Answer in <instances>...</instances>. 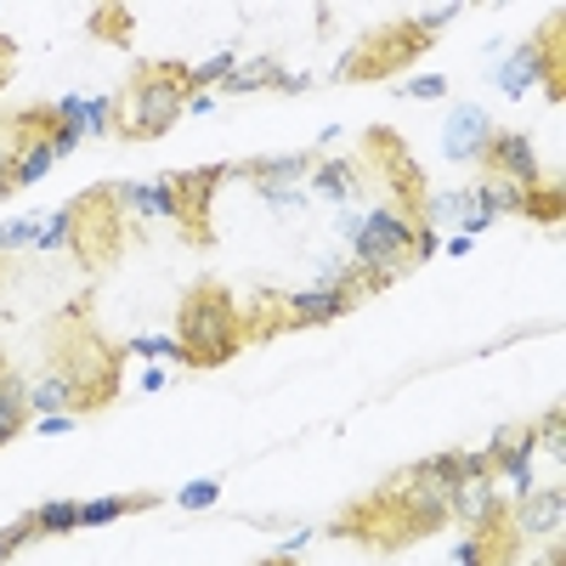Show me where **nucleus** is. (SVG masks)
Listing matches in <instances>:
<instances>
[{
    "mask_svg": "<svg viewBox=\"0 0 566 566\" xmlns=\"http://www.w3.org/2000/svg\"><path fill=\"white\" fill-rule=\"evenodd\" d=\"M45 340H52V368L34 380L29 391V413H103L119 386H125V352L108 346L91 323V301H74L69 312H57L45 323Z\"/></svg>",
    "mask_w": 566,
    "mask_h": 566,
    "instance_id": "1",
    "label": "nucleus"
},
{
    "mask_svg": "<svg viewBox=\"0 0 566 566\" xmlns=\"http://www.w3.org/2000/svg\"><path fill=\"white\" fill-rule=\"evenodd\" d=\"M448 522H453V504L442 493H431L424 482H413L408 470H397L391 482L352 499L335 522H328V538H352L374 555H402L408 544L442 533Z\"/></svg>",
    "mask_w": 566,
    "mask_h": 566,
    "instance_id": "2",
    "label": "nucleus"
},
{
    "mask_svg": "<svg viewBox=\"0 0 566 566\" xmlns=\"http://www.w3.org/2000/svg\"><path fill=\"white\" fill-rule=\"evenodd\" d=\"M244 352V306L232 301L221 277H199L176 306V363L181 368H221Z\"/></svg>",
    "mask_w": 566,
    "mask_h": 566,
    "instance_id": "3",
    "label": "nucleus"
},
{
    "mask_svg": "<svg viewBox=\"0 0 566 566\" xmlns=\"http://www.w3.org/2000/svg\"><path fill=\"white\" fill-rule=\"evenodd\" d=\"M187 103H193V85H187L181 63H136L125 91L114 97L108 130L119 142H159V136L176 130Z\"/></svg>",
    "mask_w": 566,
    "mask_h": 566,
    "instance_id": "4",
    "label": "nucleus"
},
{
    "mask_svg": "<svg viewBox=\"0 0 566 566\" xmlns=\"http://www.w3.org/2000/svg\"><path fill=\"white\" fill-rule=\"evenodd\" d=\"M40 250H74V261L85 272H103L125 250V205L114 193V181L69 199L52 221L40 227Z\"/></svg>",
    "mask_w": 566,
    "mask_h": 566,
    "instance_id": "5",
    "label": "nucleus"
},
{
    "mask_svg": "<svg viewBox=\"0 0 566 566\" xmlns=\"http://www.w3.org/2000/svg\"><path fill=\"white\" fill-rule=\"evenodd\" d=\"M431 40L437 34H424L413 18H397V23H380L374 34H363L352 52L340 57V85H357V80H386V74H397V69H408L413 57H424L431 52Z\"/></svg>",
    "mask_w": 566,
    "mask_h": 566,
    "instance_id": "6",
    "label": "nucleus"
},
{
    "mask_svg": "<svg viewBox=\"0 0 566 566\" xmlns=\"http://www.w3.org/2000/svg\"><path fill=\"white\" fill-rule=\"evenodd\" d=\"M357 170L386 181L391 210H402L408 221H424V176H419V165H413V154L402 148L397 130H368V136H363V154H357Z\"/></svg>",
    "mask_w": 566,
    "mask_h": 566,
    "instance_id": "7",
    "label": "nucleus"
},
{
    "mask_svg": "<svg viewBox=\"0 0 566 566\" xmlns=\"http://www.w3.org/2000/svg\"><path fill=\"white\" fill-rule=\"evenodd\" d=\"M522 555V527H515V510L510 499H488L482 515L464 522V538H459V566H515Z\"/></svg>",
    "mask_w": 566,
    "mask_h": 566,
    "instance_id": "8",
    "label": "nucleus"
},
{
    "mask_svg": "<svg viewBox=\"0 0 566 566\" xmlns=\"http://www.w3.org/2000/svg\"><path fill=\"white\" fill-rule=\"evenodd\" d=\"M493 80H499V91H510V97H522L533 80H544L549 103H560V18H549Z\"/></svg>",
    "mask_w": 566,
    "mask_h": 566,
    "instance_id": "9",
    "label": "nucleus"
},
{
    "mask_svg": "<svg viewBox=\"0 0 566 566\" xmlns=\"http://www.w3.org/2000/svg\"><path fill=\"white\" fill-rule=\"evenodd\" d=\"M476 165H482L493 181L522 187V193L544 187V165H538V148H533V136H527V130H488Z\"/></svg>",
    "mask_w": 566,
    "mask_h": 566,
    "instance_id": "10",
    "label": "nucleus"
},
{
    "mask_svg": "<svg viewBox=\"0 0 566 566\" xmlns=\"http://www.w3.org/2000/svg\"><path fill=\"white\" fill-rule=\"evenodd\" d=\"M352 306H357V295L346 290V277L328 272V283H317V290H306V295H277V323H283V335H301V328L346 317Z\"/></svg>",
    "mask_w": 566,
    "mask_h": 566,
    "instance_id": "11",
    "label": "nucleus"
},
{
    "mask_svg": "<svg viewBox=\"0 0 566 566\" xmlns=\"http://www.w3.org/2000/svg\"><path fill=\"white\" fill-rule=\"evenodd\" d=\"M515 510V527H522V538H560V522H566V488L549 482L544 493H522V504H510Z\"/></svg>",
    "mask_w": 566,
    "mask_h": 566,
    "instance_id": "12",
    "label": "nucleus"
},
{
    "mask_svg": "<svg viewBox=\"0 0 566 566\" xmlns=\"http://www.w3.org/2000/svg\"><path fill=\"white\" fill-rule=\"evenodd\" d=\"M23 424H29V386L7 368V357H0V448L18 442Z\"/></svg>",
    "mask_w": 566,
    "mask_h": 566,
    "instance_id": "13",
    "label": "nucleus"
},
{
    "mask_svg": "<svg viewBox=\"0 0 566 566\" xmlns=\"http://www.w3.org/2000/svg\"><path fill=\"white\" fill-rule=\"evenodd\" d=\"M488 130H493V125H488V114H482V108H459V114H453V125H448V159L476 165Z\"/></svg>",
    "mask_w": 566,
    "mask_h": 566,
    "instance_id": "14",
    "label": "nucleus"
},
{
    "mask_svg": "<svg viewBox=\"0 0 566 566\" xmlns=\"http://www.w3.org/2000/svg\"><path fill=\"white\" fill-rule=\"evenodd\" d=\"M159 493H108V499H91L80 504V527H108L119 515H136V510H154Z\"/></svg>",
    "mask_w": 566,
    "mask_h": 566,
    "instance_id": "15",
    "label": "nucleus"
},
{
    "mask_svg": "<svg viewBox=\"0 0 566 566\" xmlns=\"http://www.w3.org/2000/svg\"><path fill=\"white\" fill-rule=\"evenodd\" d=\"M312 187L323 199H357V187H363V170H357V154L352 159H328V165H317V176H312Z\"/></svg>",
    "mask_w": 566,
    "mask_h": 566,
    "instance_id": "16",
    "label": "nucleus"
},
{
    "mask_svg": "<svg viewBox=\"0 0 566 566\" xmlns=\"http://www.w3.org/2000/svg\"><path fill=\"white\" fill-rule=\"evenodd\" d=\"M85 29L108 45H130V7H91Z\"/></svg>",
    "mask_w": 566,
    "mask_h": 566,
    "instance_id": "17",
    "label": "nucleus"
},
{
    "mask_svg": "<svg viewBox=\"0 0 566 566\" xmlns=\"http://www.w3.org/2000/svg\"><path fill=\"white\" fill-rule=\"evenodd\" d=\"M522 216H533V221H560L566 210H560V187L549 181V187H533V193H522Z\"/></svg>",
    "mask_w": 566,
    "mask_h": 566,
    "instance_id": "18",
    "label": "nucleus"
},
{
    "mask_svg": "<svg viewBox=\"0 0 566 566\" xmlns=\"http://www.w3.org/2000/svg\"><path fill=\"white\" fill-rule=\"evenodd\" d=\"M277 80V63L272 57H261L255 69H244V74H227L221 80V91H227V97H244V91H261V85H272Z\"/></svg>",
    "mask_w": 566,
    "mask_h": 566,
    "instance_id": "19",
    "label": "nucleus"
},
{
    "mask_svg": "<svg viewBox=\"0 0 566 566\" xmlns=\"http://www.w3.org/2000/svg\"><path fill=\"white\" fill-rule=\"evenodd\" d=\"M18 193V142H12V119H0V199Z\"/></svg>",
    "mask_w": 566,
    "mask_h": 566,
    "instance_id": "20",
    "label": "nucleus"
},
{
    "mask_svg": "<svg viewBox=\"0 0 566 566\" xmlns=\"http://www.w3.org/2000/svg\"><path fill=\"white\" fill-rule=\"evenodd\" d=\"M80 527V504H40L34 510V533H74Z\"/></svg>",
    "mask_w": 566,
    "mask_h": 566,
    "instance_id": "21",
    "label": "nucleus"
},
{
    "mask_svg": "<svg viewBox=\"0 0 566 566\" xmlns=\"http://www.w3.org/2000/svg\"><path fill=\"white\" fill-rule=\"evenodd\" d=\"M232 69H239V63H232V52H221V57H210L205 69H187V85H193V97H199V85H216V80H227Z\"/></svg>",
    "mask_w": 566,
    "mask_h": 566,
    "instance_id": "22",
    "label": "nucleus"
},
{
    "mask_svg": "<svg viewBox=\"0 0 566 566\" xmlns=\"http://www.w3.org/2000/svg\"><path fill=\"white\" fill-rule=\"evenodd\" d=\"M216 499H221V488H216V482H193V488H181V499H176V504H181V510H210Z\"/></svg>",
    "mask_w": 566,
    "mask_h": 566,
    "instance_id": "23",
    "label": "nucleus"
},
{
    "mask_svg": "<svg viewBox=\"0 0 566 566\" xmlns=\"http://www.w3.org/2000/svg\"><path fill=\"white\" fill-rule=\"evenodd\" d=\"M29 538H34V515H23V522H12V533H0V555L12 560V555H18V549H23Z\"/></svg>",
    "mask_w": 566,
    "mask_h": 566,
    "instance_id": "24",
    "label": "nucleus"
},
{
    "mask_svg": "<svg viewBox=\"0 0 566 566\" xmlns=\"http://www.w3.org/2000/svg\"><path fill=\"white\" fill-rule=\"evenodd\" d=\"M533 431H538V442H549V453H555V459L566 453V442H560V408H549V413L533 424Z\"/></svg>",
    "mask_w": 566,
    "mask_h": 566,
    "instance_id": "25",
    "label": "nucleus"
},
{
    "mask_svg": "<svg viewBox=\"0 0 566 566\" xmlns=\"http://www.w3.org/2000/svg\"><path fill=\"white\" fill-rule=\"evenodd\" d=\"M80 136H85V130H80V125H69V119H63V125H57V130H52V154H74V148H80Z\"/></svg>",
    "mask_w": 566,
    "mask_h": 566,
    "instance_id": "26",
    "label": "nucleus"
},
{
    "mask_svg": "<svg viewBox=\"0 0 566 566\" xmlns=\"http://www.w3.org/2000/svg\"><path fill=\"white\" fill-rule=\"evenodd\" d=\"M442 91H448V85H442L437 74H424V80H413V85H408V97H419V103H437Z\"/></svg>",
    "mask_w": 566,
    "mask_h": 566,
    "instance_id": "27",
    "label": "nucleus"
},
{
    "mask_svg": "<svg viewBox=\"0 0 566 566\" xmlns=\"http://www.w3.org/2000/svg\"><path fill=\"white\" fill-rule=\"evenodd\" d=\"M453 18H459V7H437V12H424V18H413V23H419L424 34H437V29H442V23H453Z\"/></svg>",
    "mask_w": 566,
    "mask_h": 566,
    "instance_id": "28",
    "label": "nucleus"
},
{
    "mask_svg": "<svg viewBox=\"0 0 566 566\" xmlns=\"http://www.w3.org/2000/svg\"><path fill=\"white\" fill-rule=\"evenodd\" d=\"M12 63H18V45H12V34H0V85L12 80Z\"/></svg>",
    "mask_w": 566,
    "mask_h": 566,
    "instance_id": "29",
    "label": "nucleus"
},
{
    "mask_svg": "<svg viewBox=\"0 0 566 566\" xmlns=\"http://www.w3.org/2000/svg\"><path fill=\"white\" fill-rule=\"evenodd\" d=\"M130 352H142V357H176V340H136Z\"/></svg>",
    "mask_w": 566,
    "mask_h": 566,
    "instance_id": "30",
    "label": "nucleus"
},
{
    "mask_svg": "<svg viewBox=\"0 0 566 566\" xmlns=\"http://www.w3.org/2000/svg\"><path fill=\"white\" fill-rule=\"evenodd\" d=\"M560 560H566V555H560V538H549V555H544V560H533V566H560Z\"/></svg>",
    "mask_w": 566,
    "mask_h": 566,
    "instance_id": "31",
    "label": "nucleus"
},
{
    "mask_svg": "<svg viewBox=\"0 0 566 566\" xmlns=\"http://www.w3.org/2000/svg\"><path fill=\"white\" fill-rule=\"evenodd\" d=\"M261 566H295L290 555H272V560H261Z\"/></svg>",
    "mask_w": 566,
    "mask_h": 566,
    "instance_id": "32",
    "label": "nucleus"
}]
</instances>
